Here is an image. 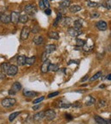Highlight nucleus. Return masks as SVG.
<instances>
[{"label": "nucleus", "mask_w": 111, "mask_h": 124, "mask_svg": "<svg viewBox=\"0 0 111 124\" xmlns=\"http://www.w3.org/2000/svg\"><path fill=\"white\" fill-rule=\"evenodd\" d=\"M59 70V66L56 64H50L49 66V71H57Z\"/></svg>", "instance_id": "26"}, {"label": "nucleus", "mask_w": 111, "mask_h": 124, "mask_svg": "<svg viewBox=\"0 0 111 124\" xmlns=\"http://www.w3.org/2000/svg\"><path fill=\"white\" fill-rule=\"evenodd\" d=\"M44 13H45L46 16H50V15H51V10L50 9H46L44 10Z\"/></svg>", "instance_id": "43"}, {"label": "nucleus", "mask_w": 111, "mask_h": 124, "mask_svg": "<svg viewBox=\"0 0 111 124\" xmlns=\"http://www.w3.org/2000/svg\"><path fill=\"white\" fill-rule=\"evenodd\" d=\"M19 13L16 11H13L10 14V22L14 24H17L19 22Z\"/></svg>", "instance_id": "8"}, {"label": "nucleus", "mask_w": 111, "mask_h": 124, "mask_svg": "<svg viewBox=\"0 0 111 124\" xmlns=\"http://www.w3.org/2000/svg\"><path fill=\"white\" fill-rule=\"evenodd\" d=\"M105 7H106V9H110V0H108V1H107V4Z\"/></svg>", "instance_id": "46"}, {"label": "nucleus", "mask_w": 111, "mask_h": 124, "mask_svg": "<svg viewBox=\"0 0 111 124\" xmlns=\"http://www.w3.org/2000/svg\"><path fill=\"white\" fill-rule=\"evenodd\" d=\"M23 95L25 97H34V96L37 95V93L36 92H33V91H26L25 90L23 92Z\"/></svg>", "instance_id": "20"}, {"label": "nucleus", "mask_w": 111, "mask_h": 124, "mask_svg": "<svg viewBox=\"0 0 111 124\" xmlns=\"http://www.w3.org/2000/svg\"><path fill=\"white\" fill-rule=\"evenodd\" d=\"M65 116H66V119L69 120V121H71V120L73 119V116H72L71 115H69V114H66Z\"/></svg>", "instance_id": "45"}, {"label": "nucleus", "mask_w": 111, "mask_h": 124, "mask_svg": "<svg viewBox=\"0 0 111 124\" xmlns=\"http://www.w3.org/2000/svg\"><path fill=\"white\" fill-rule=\"evenodd\" d=\"M96 27L100 31H105L108 28V24H107L106 21H104V20H100V21L97 22Z\"/></svg>", "instance_id": "7"}, {"label": "nucleus", "mask_w": 111, "mask_h": 124, "mask_svg": "<svg viewBox=\"0 0 111 124\" xmlns=\"http://www.w3.org/2000/svg\"><path fill=\"white\" fill-rule=\"evenodd\" d=\"M89 98H90V100H89V101H86L85 105H88V106H90V105H91L95 104V99H94L92 96H90Z\"/></svg>", "instance_id": "32"}, {"label": "nucleus", "mask_w": 111, "mask_h": 124, "mask_svg": "<svg viewBox=\"0 0 111 124\" xmlns=\"http://www.w3.org/2000/svg\"><path fill=\"white\" fill-rule=\"evenodd\" d=\"M18 72V67L17 66H15V65H12V66H9V69H8V71H7V74L10 77H13V76L16 75V73Z\"/></svg>", "instance_id": "6"}, {"label": "nucleus", "mask_w": 111, "mask_h": 124, "mask_svg": "<svg viewBox=\"0 0 111 124\" xmlns=\"http://www.w3.org/2000/svg\"><path fill=\"white\" fill-rule=\"evenodd\" d=\"M16 103V100L15 99H13V98H5L1 102L2 105L4 107H5V108H9V107L13 106Z\"/></svg>", "instance_id": "1"}, {"label": "nucleus", "mask_w": 111, "mask_h": 124, "mask_svg": "<svg viewBox=\"0 0 111 124\" xmlns=\"http://www.w3.org/2000/svg\"><path fill=\"white\" fill-rule=\"evenodd\" d=\"M39 108H40V105H35V106H33V110L36 111V110H38Z\"/></svg>", "instance_id": "50"}, {"label": "nucleus", "mask_w": 111, "mask_h": 124, "mask_svg": "<svg viewBox=\"0 0 111 124\" xmlns=\"http://www.w3.org/2000/svg\"><path fill=\"white\" fill-rule=\"evenodd\" d=\"M98 107H104L107 105V101L105 100H100L98 103Z\"/></svg>", "instance_id": "31"}, {"label": "nucleus", "mask_w": 111, "mask_h": 124, "mask_svg": "<svg viewBox=\"0 0 111 124\" xmlns=\"http://www.w3.org/2000/svg\"><path fill=\"white\" fill-rule=\"evenodd\" d=\"M48 54H47L46 52H44V53H43V54H42V61L43 62L48 60V56H49Z\"/></svg>", "instance_id": "38"}, {"label": "nucleus", "mask_w": 111, "mask_h": 124, "mask_svg": "<svg viewBox=\"0 0 111 124\" xmlns=\"http://www.w3.org/2000/svg\"><path fill=\"white\" fill-rule=\"evenodd\" d=\"M71 106H73V107H81V105H80V103H79V102H76V103H74V104L71 105Z\"/></svg>", "instance_id": "42"}, {"label": "nucleus", "mask_w": 111, "mask_h": 124, "mask_svg": "<svg viewBox=\"0 0 111 124\" xmlns=\"http://www.w3.org/2000/svg\"><path fill=\"white\" fill-rule=\"evenodd\" d=\"M44 100V96H41L40 98H38V99H36V100H33V104H38V103H40V102H42Z\"/></svg>", "instance_id": "35"}, {"label": "nucleus", "mask_w": 111, "mask_h": 124, "mask_svg": "<svg viewBox=\"0 0 111 124\" xmlns=\"http://www.w3.org/2000/svg\"><path fill=\"white\" fill-rule=\"evenodd\" d=\"M5 78V74L4 72H0V79H3V78Z\"/></svg>", "instance_id": "48"}, {"label": "nucleus", "mask_w": 111, "mask_h": 124, "mask_svg": "<svg viewBox=\"0 0 111 124\" xmlns=\"http://www.w3.org/2000/svg\"><path fill=\"white\" fill-rule=\"evenodd\" d=\"M51 64V62H50L49 60H45V61L43 62V65L42 66H41V72L42 73H46L49 71V66Z\"/></svg>", "instance_id": "9"}, {"label": "nucleus", "mask_w": 111, "mask_h": 124, "mask_svg": "<svg viewBox=\"0 0 111 124\" xmlns=\"http://www.w3.org/2000/svg\"><path fill=\"white\" fill-rule=\"evenodd\" d=\"M83 24V20H76L74 22H73V27L76 29H81Z\"/></svg>", "instance_id": "21"}, {"label": "nucleus", "mask_w": 111, "mask_h": 124, "mask_svg": "<svg viewBox=\"0 0 111 124\" xmlns=\"http://www.w3.org/2000/svg\"><path fill=\"white\" fill-rule=\"evenodd\" d=\"M0 20L4 24H8V23L10 22V16L8 15V14H2Z\"/></svg>", "instance_id": "10"}, {"label": "nucleus", "mask_w": 111, "mask_h": 124, "mask_svg": "<svg viewBox=\"0 0 111 124\" xmlns=\"http://www.w3.org/2000/svg\"><path fill=\"white\" fill-rule=\"evenodd\" d=\"M93 45H91V46H88V45H84V48H83V50L85 51V52H90V51L92 50V49H93Z\"/></svg>", "instance_id": "33"}, {"label": "nucleus", "mask_w": 111, "mask_h": 124, "mask_svg": "<svg viewBox=\"0 0 111 124\" xmlns=\"http://www.w3.org/2000/svg\"><path fill=\"white\" fill-rule=\"evenodd\" d=\"M33 43H35L36 45H40L44 43V38H43L42 36L37 35L33 38Z\"/></svg>", "instance_id": "13"}, {"label": "nucleus", "mask_w": 111, "mask_h": 124, "mask_svg": "<svg viewBox=\"0 0 111 124\" xmlns=\"http://www.w3.org/2000/svg\"><path fill=\"white\" fill-rule=\"evenodd\" d=\"M48 38H51V39H55V40H57L59 39V34H58L57 31H50L48 33Z\"/></svg>", "instance_id": "17"}, {"label": "nucleus", "mask_w": 111, "mask_h": 124, "mask_svg": "<svg viewBox=\"0 0 111 124\" xmlns=\"http://www.w3.org/2000/svg\"><path fill=\"white\" fill-rule=\"evenodd\" d=\"M9 64H8V63H2L1 64V66H0V68H1V71H2V72H4V74L7 73V71H8V69H9Z\"/></svg>", "instance_id": "23"}, {"label": "nucleus", "mask_w": 111, "mask_h": 124, "mask_svg": "<svg viewBox=\"0 0 111 124\" xmlns=\"http://www.w3.org/2000/svg\"><path fill=\"white\" fill-rule=\"evenodd\" d=\"M60 6L62 8H68L70 6V0H63L60 3Z\"/></svg>", "instance_id": "27"}, {"label": "nucleus", "mask_w": 111, "mask_h": 124, "mask_svg": "<svg viewBox=\"0 0 111 124\" xmlns=\"http://www.w3.org/2000/svg\"><path fill=\"white\" fill-rule=\"evenodd\" d=\"M87 5H88V7H90V8H93V7L97 6L98 4L96 2H92V1H90V0H89L88 2H87Z\"/></svg>", "instance_id": "36"}, {"label": "nucleus", "mask_w": 111, "mask_h": 124, "mask_svg": "<svg viewBox=\"0 0 111 124\" xmlns=\"http://www.w3.org/2000/svg\"><path fill=\"white\" fill-rule=\"evenodd\" d=\"M94 119H95L96 122L98 124H107L106 121H105L103 118L101 117V116H94Z\"/></svg>", "instance_id": "22"}, {"label": "nucleus", "mask_w": 111, "mask_h": 124, "mask_svg": "<svg viewBox=\"0 0 111 124\" xmlns=\"http://www.w3.org/2000/svg\"><path fill=\"white\" fill-rule=\"evenodd\" d=\"M25 11H26V13H27V15L33 16V15H34V14L36 13L37 9H36V7L34 4H27L25 7Z\"/></svg>", "instance_id": "4"}, {"label": "nucleus", "mask_w": 111, "mask_h": 124, "mask_svg": "<svg viewBox=\"0 0 111 124\" xmlns=\"http://www.w3.org/2000/svg\"><path fill=\"white\" fill-rule=\"evenodd\" d=\"M17 64L18 66H23L26 64V56L19 55L17 57Z\"/></svg>", "instance_id": "18"}, {"label": "nucleus", "mask_w": 111, "mask_h": 124, "mask_svg": "<svg viewBox=\"0 0 111 124\" xmlns=\"http://www.w3.org/2000/svg\"><path fill=\"white\" fill-rule=\"evenodd\" d=\"M16 93H15V92H14L13 90H11V89H9V95H11V94H12V95H14V94H16Z\"/></svg>", "instance_id": "49"}, {"label": "nucleus", "mask_w": 111, "mask_h": 124, "mask_svg": "<svg viewBox=\"0 0 111 124\" xmlns=\"http://www.w3.org/2000/svg\"><path fill=\"white\" fill-rule=\"evenodd\" d=\"M70 106H71V104H69V103H62V102H60L57 105V107H59V108H68Z\"/></svg>", "instance_id": "28"}, {"label": "nucleus", "mask_w": 111, "mask_h": 124, "mask_svg": "<svg viewBox=\"0 0 111 124\" xmlns=\"http://www.w3.org/2000/svg\"><path fill=\"white\" fill-rule=\"evenodd\" d=\"M62 23L64 27H70V26L73 24V20H72V18H70V17H65L64 19L62 20Z\"/></svg>", "instance_id": "11"}, {"label": "nucleus", "mask_w": 111, "mask_h": 124, "mask_svg": "<svg viewBox=\"0 0 111 124\" xmlns=\"http://www.w3.org/2000/svg\"><path fill=\"white\" fill-rule=\"evenodd\" d=\"M82 9V8H81V6H80V5H71V6H69V11L71 12V13H76V12H79Z\"/></svg>", "instance_id": "15"}, {"label": "nucleus", "mask_w": 111, "mask_h": 124, "mask_svg": "<svg viewBox=\"0 0 111 124\" xmlns=\"http://www.w3.org/2000/svg\"><path fill=\"white\" fill-rule=\"evenodd\" d=\"M44 117V111H40V112H38L37 114L34 115L33 119H34V121H36V122H38V121H41Z\"/></svg>", "instance_id": "16"}, {"label": "nucleus", "mask_w": 111, "mask_h": 124, "mask_svg": "<svg viewBox=\"0 0 111 124\" xmlns=\"http://www.w3.org/2000/svg\"><path fill=\"white\" fill-rule=\"evenodd\" d=\"M29 33H30V28L28 27H23L21 29V39L23 41L27 39Z\"/></svg>", "instance_id": "3"}, {"label": "nucleus", "mask_w": 111, "mask_h": 124, "mask_svg": "<svg viewBox=\"0 0 111 124\" xmlns=\"http://www.w3.org/2000/svg\"><path fill=\"white\" fill-rule=\"evenodd\" d=\"M1 15H2V14H1V13H0V19H1Z\"/></svg>", "instance_id": "55"}, {"label": "nucleus", "mask_w": 111, "mask_h": 124, "mask_svg": "<svg viewBox=\"0 0 111 124\" xmlns=\"http://www.w3.org/2000/svg\"><path fill=\"white\" fill-rule=\"evenodd\" d=\"M89 78V77H88V75H85L84 77V78H82V79H81V82H85V81H86L87 79H88Z\"/></svg>", "instance_id": "47"}, {"label": "nucleus", "mask_w": 111, "mask_h": 124, "mask_svg": "<svg viewBox=\"0 0 111 124\" xmlns=\"http://www.w3.org/2000/svg\"><path fill=\"white\" fill-rule=\"evenodd\" d=\"M104 87H105L104 85H101V86H100L99 88H100V89H102V88H104Z\"/></svg>", "instance_id": "53"}, {"label": "nucleus", "mask_w": 111, "mask_h": 124, "mask_svg": "<svg viewBox=\"0 0 111 124\" xmlns=\"http://www.w3.org/2000/svg\"><path fill=\"white\" fill-rule=\"evenodd\" d=\"M21 89V85L19 82H14L13 85H12V88H11V90H13L15 93H17Z\"/></svg>", "instance_id": "14"}, {"label": "nucleus", "mask_w": 111, "mask_h": 124, "mask_svg": "<svg viewBox=\"0 0 111 124\" xmlns=\"http://www.w3.org/2000/svg\"><path fill=\"white\" fill-rule=\"evenodd\" d=\"M62 13H59V14H57V16H56V20H55V21H54V23H53V26L54 27H56L58 25V23L60 22V20H61V18H62Z\"/></svg>", "instance_id": "29"}, {"label": "nucleus", "mask_w": 111, "mask_h": 124, "mask_svg": "<svg viewBox=\"0 0 111 124\" xmlns=\"http://www.w3.org/2000/svg\"><path fill=\"white\" fill-rule=\"evenodd\" d=\"M81 33H82V31H80V29H76L74 27H68V34L71 37H73V38H75Z\"/></svg>", "instance_id": "2"}, {"label": "nucleus", "mask_w": 111, "mask_h": 124, "mask_svg": "<svg viewBox=\"0 0 111 124\" xmlns=\"http://www.w3.org/2000/svg\"><path fill=\"white\" fill-rule=\"evenodd\" d=\"M58 94H59V92H54V93H50L49 95H48V98H53V97H55V96L58 95Z\"/></svg>", "instance_id": "40"}, {"label": "nucleus", "mask_w": 111, "mask_h": 124, "mask_svg": "<svg viewBox=\"0 0 111 124\" xmlns=\"http://www.w3.org/2000/svg\"><path fill=\"white\" fill-rule=\"evenodd\" d=\"M90 16H91V18H92V19H96V18L99 17L100 14L98 13V12H92V13H91Z\"/></svg>", "instance_id": "37"}, {"label": "nucleus", "mask_w": 111, "mask_h": 124, "mask_svg": "<svg viewBox=\"0 0 111 124\" xmlns=\"http://www.w3.org/2000/svg\"><path fill=\"white\" fill-rule=\"evenodd\" d=\"M38 30H39L38 27H33V28L32 29V31H33V33H37V32L38 31Z\"/></svg>", "instance_id": "41"}, {"label": "nucleus", "mask_w": 111, "mask_h": 124, "mask_svg": "<svg viewBox=\"0 0 111 124\" xmlns=\"http://www.w3.org/2000/svg\"><path fill=\"white\" fill-rule=\"evenodd\" d=\"M56 49V46L55 44H48L45 46V51L44 52H46L47 54H51L53 53Z\"/></svg>", "instance_id": "12"}, {"label": "nucleus", "mask_w": 111, "mask_h": 124, "mask_svg": "<svg viewBox=\"0 0 111 124\" xmlns=\"http://www.w3.org/2000/svg\"><path fill=\"white\" fill-rule=\"evenodd\" d=\"M35 60H36L35 56H33V57H26V64L29 65V66H32V65L34 64Z\"/></svg>", "instance_id": "24"}, {"label": "nucleus", "mask_w": 111, "mask_h": 124, "mask_svg": "<svg viewBox=\"0 0 111 124\" xmlns=\"http://www.w3.org/2000/svg\"><path fill=\"white\" fill-rule=\"evenodd\" d=\"M76 43H77V46L79 47H83L85 44V42L82 39H77L76 40Z\"/></svg>", "instance_id": "34"}, {"label": "nucleus", "mask_w": 111, "mask_h": 124, "mask_svg": "<svg viewBox=\"0 0 111 124\" xmlns=\"http://www.w3.org/2000/svg\"><path fill=\"white\" fill-rule=\"evenodd\" d=\"M56 114L55 111H53V110H48V111L44 112V117L46 118L48 121L54 120L56 118Z\"/></svg>", "instance_id": "5"}, {"label": "nucleus", "mask_w": 111, "mask_h": 124, "mask_svg": "<svg viewBox=\"0 0 111 124\" xmlns=\"http://www.w3.org/2000/svg\"><path fill=\"white\" fill-rule=\"evenodd\" d=\"M43 1V4L44 5V8L46 7V9H49L50 8V2L49 0H42Z\"/></svg>", "instance_id": "39"}, {"label": "nucleus", "mask_w": 111, "mask_h": 124, "mask_svg": "<svg viewBox=\"0 0 111 124\" xmlns=\"http://www.w3.org/2000/svg\"><path fill=\"white\" fill-rule=\"evenodd\" d=\"M101 76H102V71H98V72H97V73H96L95 75L92 77V78H91L90 81H91V82H93V81H95V80L98 79Z\"/></svg>", "instance_id": "30"}, {"label": "nucleus", "mask_w": 111, "mask_h": 124, "mask_svg": "<svg viewBox=\"0 0 111 124\" xmlns=\"http://www.w3.org/2000/svg\"><path fill=\"white\" fill-rule=\"evenodd\" d=\"M21 112L20 111H16V112H13L12 114H10L9 116V122H13L14 120L16 119V117H17L18 116L20 115Z\"/></svg>", "instance_id": "25"}, {"label": "nucleus", "mask_w": 111, "mask_h": 124, "mask_svg": "<svg viewBox=\"0 0 111 124\" xmlns=\"http://www.w3.org/2000/svg\"><path fill=\"white\" fill-rule=\"evenodd\" d=\"M39 8H40V9H44V4H43L42 0H39Z\"/></svg>", "instance_id": "44"}, {"label": "nucleus", "mask_w": 111, "mask_h": 124, "mask_svg": "<svg viewBox=\"0 0 111 124\" xmlns=\"http://www.w3.org/2000/svg\"><path fill=\"white\" fill-rule=\"evenodd\" d=\"M107 79L109 80V81H110V80H111V78H110V74H109V75H108V77H107Z\"/></svg>", "instance_id": "52"}, {"label": "nucleus", "mask_w": 111, "mask_h": 124, "mask_svg": "<svg viewBox=\"0 0 111 124\" xmlns=\"http://www.w3.org/2000/svg\"><path fill=\"white\" fill-rule=\"evenodd\" d=\"M107 124H110V119H109V121L107 122Z\"/></svg>", "instance_id": "54"}, {"label": "nucleus", "mask_w": 111, "mask_h": 124, "mask_svg": "<svg viewBox=\"0 0 111 124\" xmlns=\"http://www.w3.org/2000/svg\"><path fill=\"white\" fill-rule=\"evenodd\" d=\"M27 20H28V16H27V15H26V14H22V15H21V16H19V21H20L21 23L25 24V23L27 22Z\"/></svg>", "instance_id": "19"}, {"label": "nucleus", "mask_w": 111, "mask_h": 124, "mask_svg": "<svg viewBox=\"0 0 111 124\" xmlns=\"http://www.w3.org/2000/svg\"><path fill=\"white\" fill-rule=\"evenodd\" d=\"M72 63H76V64H79V62L76 61V60H70V61L68 62V65L72 64Z\"/></svg>", "instance_id": "51"}, {"label": "nucleus", "mask_w": 111, "mask_h": 124, "mask_svg": "<svg viewBox=\"0 0 111 124\" xmlns=\"http://www.w3.org/2000/svg\"><path fill=\"white\" fill-rule=\"evenodd\" d=\"M51 1H53V0H51Z\"/></svg>", "instance_id": "56"}]
</instances>
